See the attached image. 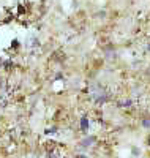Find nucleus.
<instances>
[{"label":"nucleus","instance_id":"f03ea898","mask_svg":"<svg viewBox=\"0 0 150 158\" xmlns=\"http://www.w3.org/2000/svg\"><path fill=\"white\" fill-rule=\"evenodd\" d=\"M148 144H150V141H148Z\"/></svg>","mask_w":150,"mask_h":158},{"label":"nucleus","instance_id":"f257e3e1","mask_svg":"<svg viewBox=\"0 0 150 158\" xmlns=\"http://www.w3.org/2000/svg\"><path fill=\"white\" fill-rule=\"evenodd\" d=\"M81 127H82V130H87V127H89V120H87V118H82V120H81Z\"/></svg>","mask_w":150,"mask_h":158}]
</instances>
